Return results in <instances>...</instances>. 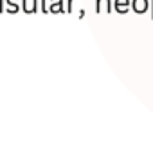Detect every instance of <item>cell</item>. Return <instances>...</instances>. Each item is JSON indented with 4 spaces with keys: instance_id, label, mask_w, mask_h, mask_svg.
<instances>
[{
    "instance_id": "obj_1",
    "label": "cell",
    "mask_w": 153,
    "mask_h": 150,
    "mask_svg": "<svg viewBox=\"0 0 153 150\" xmlns=\"http://www.w3.org/2000/svg\"><path fill=\"white\" fill-rule=\"evenodd\" d=\"M4 9L9 15H16L18 11H22V0H6Z\"/></svg>"
},
{
    "instance_id": "obj_2",
    "label": "cell",
    "mask_w": 153,
    "mask_h": 150,
    "mask_svg": "<svg viewBox=\"0 0 153 150\" xmlns=\"http://www.w3.org/2000/svg\"><path fill=\"white\" fill-rule=\"evenodd\" d=\"M40 8H38V0H22V11L27 13V15H33L36 13Z\"/></svg>"
},
{
    "instance_id": "obj_3",
    "label": "cell",
    "mask_w": 153,
    "mask_h": 150,
    "mask_svg": "<svg viewBox=\"0 0 153 150\" xmlns=\"http://www.w3.org/2000/svg\"><path fill=\"white\" fill-rule=\"evenodd\" d=\"M114 6H112V0H96V11L97 13H112Z\"/></svg>"
},
{
    "instance_id": "obj_4",
    "label": "cell",
    "mask_w": 153,
    "mask_h": 150,
    "mask_svg": "<svg viewBox=\"0 0 153 150\" xmlns=\"http://www.w3.org/2000/svg\"><path fill=\"white\" fill-rule=\"evenodd\" d=\"M49 13H52V15H59V13H65L63 0H51V2H49Z\"/></svg>"
},
{
    "instance_id": "obj_5",
    "label": "cell",
    "mask_w": 153,
    "mask_h": 150,
    "mask_svg": "<svg viewBox=\"0 0 153 150\" xmlns=\"http://www.w3.org/2000/svg\"><path fill=\"white\" fill-rule=\"evenodd\" d=\"M114 6H115V11L119 15H124V13L130 11V0H115Z\"/></svg>"
},
{
    "instance_id": "obj_6",
    "label": "cell",
    "mask_w": 153,
    "mask_h": 150,
    "mask_svg": "<svg viewBox=\"0 0 153 150\" xmlns=\"http://www.w3.org/2000/svg\"><path fill=\"white\" fill-rule=\"evenodd\" d=\"M131 8H133L135 13H144L146 8H148V2H146V0H133V2H131Z\"/></svg>"
},
{
    "instance_id": "obj_7",
    "label": "cell",
    "mask_w": 153,
    "mask_h": 150,
    "mask_svg": "<svg viewBox=\"0 0 153 150\" xmlns=\"http://www.w3.org/2000/svg\"><path fill=\"white\" fill-rule=\"evenodd\" d=\"M40 11H43V13H49V4H47V0H40Z\"/></svg>"
},
{
    "instance_id": "obj_8",
    "label": "cell",
    "mask_w": 153,
    "mask_h": 150,
    "mask_svg": "<svg viewBox=\"0 0 153 150\" xmlns=\"http://www.w3.org/2000/svg\"><path fill=\"white\" fill-rule=\"evenodd\" d=\"M0 11H4V0H0Z\"/></svg>"
}]
</instances>
